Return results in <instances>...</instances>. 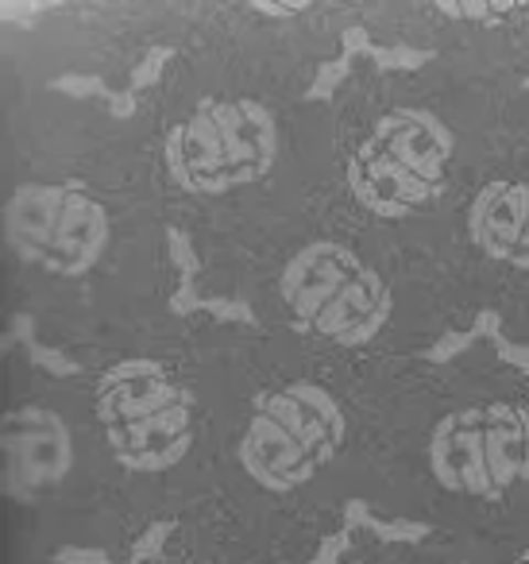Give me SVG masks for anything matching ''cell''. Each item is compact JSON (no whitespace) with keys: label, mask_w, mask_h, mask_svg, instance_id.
Masks as SVG:
<instances>
[{"label":"cell","mask_w":529,"mask_h":564,"mask_svg":"<svg viewBox=\"0 0 529 564\" xmlns=\"http://www.w3.org/2000/svg\"><path fill=\"white\" fill-rule=\"evenodd\" d=\"M279 294L298 329L341 348H359L390 317V286L352 248L317 240L294 251L279 274Z\"/></svg>","instance_id":"6da1fadb"},{"label":"cell","mask_w":529,"mask_h":564,"mask_svg":"<svg viewBox=\"0 0 529 564\" xmlns=\"http://www.w3.org/2000/svg\"><path fill=\"white\" fill-rule=\"evenodd\" d=\"M452 132L425 109H395L375 120L348 163L352 197L382 220L425 209L444 189Z\"/></svg>","instance_id":"7a4b0ae2"},{"label":"cell","mask_w":529,"mask_h":564,"mask_svg":"<svg viewBox=\"0 0 529 564\" xmlns=\"http://www.w3.org/2000/svg\"><path fill=\"white\" fill-rule=\"evenodd\" d=\"M341 445V402L317 383H287L256 399L240 437V464L267 491H294L333 464Z\"/></svg>","instance_id":"3957f363"},{"label":"cell","mask_w":529,"mask_h":564,"mask_svg":"<svg viewBox=\"0 0 529 564\" xmlns=\"http://www.w3.org/2000/svg\"><path fill=\"white\" fill-rule=\"evenodd\" d=\"M279 155V124L251 97L202 101L166 135V171L186 194H228L259 182Z\"/></svg>","instance_id":"277c9868"},{"label":"cell","mask_w":529,"mask_h":564,"mask_svg":"<svg viewBox=\"0 0 529 564\" xmlns=\"http://www.w3.org/2000/svg\"><path fill=\"white\" fill-rule=\"evenodd\" d=\"M97 422L109 453L132 471H166L194 445L190 394L151 360H125L97 383Z\"/></svg>","instance_id":"5b68a950"},{"label":"cell","mask_w":529,"mask_h":564,"mask_svg":"<svg viewBox=\"0 0 529 564\" xmlns=\"http://www.w3.org/2000/svg\"><path fill=\"white\" fill-rule=\"evenodd\" d=\"M429 468L444 491L498 499L529 479V410L514 402L452 410L429 437Z\"/></svg>","instance_id":"8992f818"},{"label":"cell","mask_w":529,"mask_h":564,"mask_svg":"<svg viewBox=\"0 0 529 564\" xmlns=\"http://www.w3.org/2000/svg\"><path fill=\"white\" fill-rule=\"evenodd\" d=\"M12 251L51 274H86L109 243V217L78 186H20L4 205Z\"/></svg>","instance_id":"52a82bcc"},{"label":"cell","mask_w":529,"mask_h":564,"mask_svg":"<svg viewBox=\"0 0 529 564\" xmlns=\"http://www.w3.org/2000/svg\"><path fill=\"white\" fill-rule=\"evenodd\" d=\"M0 453H4V491L12 499H35L71 471L74 441L55 410L17 406L0 422Z\"/></svg>","instance_id":"ba28073f"},{"label":"cell","mask_w":529,"mask_h":564,"mask_svg":"<svg viewBox=\"0 0 529 564\" xmlns=\"http://www.w3.org/2000/svg\"><path fill=\"white\" fill-rule=\"evenodd\" d=\"M467 228L483 256L529 271V178H498L475 194Z\"/></svg>","instance_id":"9c48e42d"}]
</instances>
